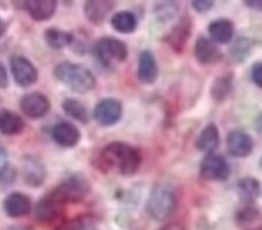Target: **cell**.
Instances as JSON below:
<instances>
[{
  "instance_id": "cell-27",
  "label": "cell",
  "mask_w": 262,
  "mask_h": 230,
  "mask_svg": "<svg viewBox=\"0 0 262 230\" xmlns=\"http://www.w3.org/2000/svg\"><path fill=\"white\" fill-rule=\"evenodd\" d=\"M62 108L70 118L81 123L89 122V113L84 105L76 99H67L62 104Z\"/></svg>"
},
{
  "instance_id": "cell-32",
  "label": "cell",
  "mask_w": 262,
  "mask_h": 230,
  "mask_svg": "<svg viewBox=\"0 0 262 230\" xmlns=\"http://www.w3.org/2000/svg\"><path fill=\"white\" fill-rule=\"evenodd\" d=\"M213 5L214 3L211 2V0H196V2L191 3L192 8L198 13H206L213 7Z\"/></svg>"
},
{
  "instance_id": "cell-18",
  "label": "cell",
  "mask_w": 262,
  "mask_h": 230,
  "mask_svg": "<svg viewBox=\"0 0 262 230\" xmlns=\"http://www.w3.org/2000/svg\"><path fill=\"white\" fill-rule=\"evenodd\" d=\"M24 7L34 20L45 21L55 14L57 3L54 0H31L25 2Z\"/></svg>"
},
{
  "instance_id": "cell-4",
  "label": "cell",
  "mask_w": 262,
  "mask_h": 230,
  "mask_svg": "<svg viewBox=\"0 0 262 230\" xmlns=\"http://www.w3.org/2000/svg\"><path fill=\"white\" fill-rule=\"evenodd\" d=\"M94 52L101 64L107 68H115L120 63H124L128 56L126 44L115 37H103L97 41Z\"/></svg>"
},
{
  "instance_id": "cell-12",
  "label": "cell",
  "mask_w": 262,
  "mask_h": 230,
  "mask_svg": "<svg viewBox=\"0 0 262 230\" xmlns=\"http://www.w3.org/2000/svg\"><path fill=\"white\" fill-rule=\"evenodd\" d=\"M195 56L201 64L209 65L221 61L223 54L212 40L201 36L195 44Z\"/></svg>"
},
{
  "instance_id": "cell-37",
  "label": "cell",
  "mask_w": 262,
  "mask_h": 230,
  "mask_svg": "<svg viewBox=\"0 0 262 230\" xmlns=\"http://www.w3.org/2000/svg\"><path fill=\"white\" fill-rule=\"evenodd\" d=\"M255 131L257 132L259 135L262 136V114L257 116L255 120Z\"/></svg>"
},
{
  "instance_id": "cell-20",
  "label": "cell",
  "mask_w": 262,
  "mask_h": 230,
  "mask_svg": "<svg viewBox=\"0 0 262 230\" xmlns=\"http://www.w3.org/2000/svg\"><path fill=\"white\" fill-rule=\"evenodd\" d=\"M209 33L213 42L218 43H229L233 39L234 26L230 20L218 19L212 21L209 26Z\"/></svg>"
},
{
  "instance_id": "cell-1",
  "label": "cell",
  "mask_w": 262,
  "mask_h": 230,
  "mask_svg": "<svg viewBox=\"0 0 262 230\" xmlns=\"http://www.w3.org/2000/svg\"><path fill=\"white\" fill-rule=\"evenodd\" d=\"M98 162L101 170H112L124 175H132L141 165V155L134 146L117 141L101 150Z\"/></svg>"
},
{
  "instance_id": "cell-34",
  "label": "cell",
  "mask_w": 262,
  "mask_h": 230,
  "mask_svg": "<svg viewBox=\"0 0 262 230\" xmlns=\"http://www.w3.org/2000/svg\"><path fill=\"white\" fill-rule=\"evenodd\" d=\"M8 84V74H7V71L5 69V66H4L2 63H0V87L2 89H5Z\"/></svg>"
},
{
  "instance_id": "cell-16",
  "label": "cell",
  "mask_w": 262,
  "mask_h": 230,
  "mask_svg": "<svg viewBox=\"0 0 262 230\" xmlns=\"http://www.w3.org/2000/svg\"><path fill=\"white\" fill-rule=\"evenodd\" d=\"M31 200L28 196L19 192L11 193L4 200L3 207L6 214L11 217H23L31 212Z\"/></svg>"
},
{
  "instance_id": "cell-40",
  "label": "cell",
  "mask_w": 262,
  "mask_h": 230,
  "mask_svg": "<svg viewBox=\"0 0 262 230\" xmlns=\"http://www.w3.org/2000/svg\"><path fill=\"white\" fill-rule=\"evenodd\" d=\"M260 166L262 167V158H261V161H260Z\"/></svg>"
},
{
  "instance_id": "cell-3",
  "label": "cell",
  "mask_w": 262,
  "mask_h": 230,
  "mask_svg": "<svg viewBox=\"0 0 262 230\" xmlns=\"http://www.w3.org/2000/svg\"><path fill=\"white\" fill-rule=\"evenodd\" d=\"M177 199L174 188L168 184H159L151 190L147 201V212L155 221H166L174 214Z\"/></svg>"
},
{
  "instance_id": "cell-38",
  "label": "cell",
  "mask_w": 262,
  "mask_h": 230,
  "mask_svg": "<svg viewBox=\"0 0 262 230\" xmlns=\"http://www.w3.org/2000/svg\"><path fill=\"white\" fill-rule=\"evenodd\" d=\"M5 31H6V24H5V22H4L2 19H0V37L4 35V33H5Z\"/></svg>"
},
{
  "instance_id": "cell-10",
  "label": "cell",
  "mask_w": 262,
  "mask_h": 230,
  "mask_svg": "<svg viewBox=\"0 0 262 230\" xmlns=\"http://www.w3.org/2000/svg\"><path fill=\"white\" fill-rule=\"evenodd\" d=\"M46 169L43 163L34 156H26L23 161V178L27 185L39 187L45 183Z\"/></svg>"
},
{
  "instance_id": "cell-29",
  "label": "cell",
  "mask_w": 262,
  "mask_h": 230,
  "mask_svg": "<svg viewBox=\"0 0 262 230\" xmlns=\"http://www.w3.org/2000/svg\"><path fill=\"white\" fill-rule=\"evenodd\" d=\"M95 224V219L89 215H81L69 220L55 230H90Z\"/></svg>"
},
{
  "instance_id": "cell-8",
  "label": "cell",
  "mask_w": 262,
  "mask_h": 230,
  "mask_svg": "<svg viewBox=\"0 0 262 230\" xmlns=\"http://www.w3.org/2000/svg\"><path fill=\"white\" fill-rule=\"evenodd\" d=\"M11 71L15 83L23 87L31 86L37 81L35 66L24 56H13L11 58Z\"/></svg>"
},
{
  "instance_id": "cell-30",
  "label": "cell",
  "mask_w": 262,
  "mask_h": 230,
  "mask_svg": "<svg viewBox=\"0 0 262 230\" xmlns=\"http://www.w3.org/2000/svg\"><path fill=\"white\" fill-rule=\"evenodd\" d=\"M179 10V5L175 3H161L155 7V15L156 19L160 21H169L174 18Z\"/></svg>"
},
{
  "instance_id": "cell-7",
  "label": "cell",
  "mask_w": 262,
  "mask_h": 230,
  "mask_svg": "<svg viewBox=\"0 0 262 230\" xmlns=\"http://www.w3.org/2000/svg\"><path fill=\"white\" fill-rule=\"evenodd\" d=\"M122 105L113 98L103 99L97 104L94 111L95 120L101 125H113L121 119Z\"/></svg>"
},
{
  "instance_id": "cell-36",
  "label": "cell",
  "mask_w": 262,
  "mask_h": 230,
  "mask_svg": "<svg viewBox=\"0 0 262 230\" xmlns=\"http://www.w3.org/2000/svg\"><path fill=\"white\" fill-rule=\"evenodd\" d=\"M6 158H7L6 150L3 146V144L0 143V169L6 165Z\"/></svg>"
},
{
  "instance_id": "cell-13",
  "label": "cell",
  "mask_w": 262,
  "mask_h": 230,
  "mask_svg": "<svg viewBox=\"0 0 262 230\" xmlns=\"http://www.w3.org/2000/svg\"><path fill=\"white\" fill-rule=\"evenodd\" d=\"M64 207V203H62L52 192L45 198H42L35 206V216L41 222H48L52 221L61 214Z\"/></svg>"
},
{
  "instance_id": "cell-14",
  "label": "cell",
  "mask_w": 262,
  "mask_h": 230,
  "mask_svg": "<svg viewBox=\"0 0 262 230\" xmlns=\"http://www.w3.org/2000/svg\"><path fill=\"white\" fill-rule=\"evenodd\" d=\"M52 137L57 144L64 148H71L81 140V133L75 124L70 122H60L52 129Z\"/></svg>"
},
{
  "instance_id": "cell-39",
  "label": "cell",
  "mask_w": 262,
  "mask_h": 230,
  "mask_svg": "<svg viewBox=\"0 0 262 230\" xmlns=\"http://www.w3.org/2000/svg\"><path fill=\"white\" fill-rule=\"evenodd\" d=\"M8 230H32V229L27 227H23V225H19V227H12Z\"/></svg>"
},
{
  "instance_id": "cell-35",
  "label": "cell",
  "mask_w": 262,
  "mask_h": 230,
  "mask_svg": "<svg viewBox=\"0 0 262 230\" xmlns=\"http://www.w3.org/2000/svg\"><path fill=\"white\" fill-rule=\"evenodd\" d=\"M246 4V6H248L249 8H252V10H256V11H262V0H253V2H245Z\"/></svg>"
},
{
  "instance_id": "cell-21",
  "label": "cell",
  "mask_w": 262,
  "mask_h": 230,
  "mask_svg": "<svg viewBox=\"0 0 262 230\" xmlns=\"http://www.w3.org/2000/svg\"><path fill=\"white\" fill-rule=\"evenodd\" d=\"M25 121L20 115L8 110L0 111V133L4 135H16L24 131Z\"/></svg>"
},
{
  "instance_id": "cell-26",
  "label": "cell",
  "mask_w": 262,
  "mask_h": 230,
  "mask_svg": "<svg viewBox=\"0 0 262 230\" xmlns=\"http://www.w3.org/2000/svg\"><path fill=\"white\" fill-rule=\"evenodd\" d=\"M260 184L254 178H244L238 183L239 195L245 202L251 203L260 195Z\"/></svg>"
},
{
  "instance_id": "cell-28",
  "label": "cell",
  "mask_w": 262,
  "mask_h": 230,
  "mask_svg": "<svg viewBox=\"0 0 262 230\" xmlns=\"http://www.w3.org/2000/svg\"><path fill=\"white\" fill-rule=\"evenodd\" d=\"M232 74H226V76H222L215 79L213 82V85L211 87V94L215 101L221 103L225 99L232 89Z\"/></svg>"
},
{
  "instance_id": "cell-9",
  "label": "cell",
  "mask_w": 262,
  "mask_h": 230,
  "mask_svg": "<svg viewBox=\"0 0 262 230\" xmlns=\"http://www.w3.org/2000/svg\"><path fill=\"white\" fill-rule=\"evenodd\" d=\"M20 107L28 118L40 119L49 112L50 101L42 93H29L21 98Z\"/></svg>"
},
{
  "instance_id": "cell-6",
  "label": "cell",
  "mask_w": 262,
  "mask_h": 230,
  "mask_svg": "<svg viewBox=\"0 0 262 230\" xmlns=\"http://www.w3.org/2000/svg\"><path fill=\"white\" fill-rule=\"evenodd\" d=\"M231 174V167L227 161L221 155L209 154L201 164V175L210 182L227 181Z\"/></svg>"
},
{
  "instance_id": "cell-41",
  "label": "cell",
  "mask_w": 262,
  "mask_h": 230,
  "mask_svg": "<svg viewBox=\"0 0 262 230\" xmlns=\"http://www.w3.org/2000/svg\"><path fill=\"white\" fill-rule=\"evenodd\" d=\"M162 230H172V229H169V228H164V229H162Z\"/></svg>"
},
{
  "instance_id": "cell-33",
  "label": "cell",
  "mask_w": 262,
  "mask_h": 230,
  "mask_svg": "<svg viewBox=\"0 0 262 230\" xmlns=\"http://www.w3.org/2000/svg\"><path fill=\"white\" fill-rule=\"evenodd\" d=\"M252 81L262 89V62L255 63L252 68Z\"/></svg>"
},
{
  "instance_id": "cell-11",
  "label": "cell",
  "mask_w": 262,
  "mask_h": 230,
  "mask_svg": "<svg viewBox=\"0 0 262 230\" xmlns=\"http://www.w3.org/2000/svg\"><path fill=\"white\" fill-rule=\"evenodd\" d=\"M226 148L233 157H247L253 151V140L245 132H231L226 139Z\"/></svg>"
},
{
  "instance_id": "cell-31",
  "label": "cell",
  "mask_w": 262,
  "mask_h": 230,
  "mask_svg": "<svg viewBox=\"0 0 262 230\" xmlns=\"http://www.w3.org/2000/svg\"><path fill=\"white\" fill-rule=\"evenodd\" d=\"M16 177V171L13 166L6 164L0 169V186L7 187L13 184Z\"/></svg>"
},
{
  "instance_id": "cell-19",
  "label": "cell",
  "mask_w": 262,
  "mask_h": 230,
  "mask_svg": "<svg viewBox=\"0 0 262 230\" xmlns=\"http://www.w3.org/2000/svg\"><path fill=\"white\" fill-rule=\"evenodd\" d=\"M221 142V136H219V131L217 125L214 123H210L203 129L201 135L198 136L196 141L197 149L202 152L213 154V151L219 146Z\"/></svg>"
},
{
  "instance_id": "cell-17",
  "label": "cell",
  "mask_w": 262,
  "mask_h": 230,
  "mask_svg": "<svg viewBox=\"0 0 262 230\" xmlns=\"http://www.w3.org/2000/svg\"><path fill=\"white\" fill-rule=\"evenodd\" d=\"M159 76L158 63L149 50H143L139 56L138 77L142 83L153 84Z\"/></svg>"
},
{
  "instance_id": "cell-22",
  "label": "cell",
  "mask_w": 262,
  "mask_h": 230,
  "mask_svg": "<svg viewBox=\"0 0 262 230\" xmlns=\"http://www.w3.org/2000/svg\"><path fill=\"white\" fill-rule=\"evenodd\" d=\"M115 4L111 2H88L84 6V12L88 19L95 23H100L106 19Z\"/></svg>"
},
{
  "instance_id": "cell-25",
  "label": "cell",
  "mask_w": 262,
  "mask_h": 230,
  "mask_svg": "<svg viewBox=\"0 0 262 230\" xmlns=\"http://www.w3.org/2000/svg\"><path fill=\"white\" fill-rule=\"evenodd\" d=\"M45 39L53 49H63L73 43L75 37L71 33L61 31L58 28H49L45 32Z\"/></svg>"
},
{
  "instance_id": "cell-2",
  "label": "cell",
  "mask_w": 262,
  "mask_h": 230,
  "mask_svg": "<svg viewBox=\"0 0 262 230\" xmlns=\"http://www.w3.org/2000/svg\"><path fill=\"white\" fill-rule=\"evenodd\" d=\"M54 74L58 81L78 93H85L95 89L96 78L90 70L82 64L62 62L55 66Z\"/></svg>"
},
{
  "instance_id": "cell-5",
  "label": "cell",
  "mask_w": 262,
  "mask_h": 230,
  "mask_svg": "<svg viewBox=\"0 0 262 230\" xmlns=\"http://www.w3.org/2000/svg\"><path fill=\"white\" fill-rule=\"evenodd\" d=\"M90 192V184L84 177H69L61 185H58L52 193L60 200L62 203L70 201H79L85 198Z\"/></svg>"
},
{
  "instance_id": "cell-23",
  "label": "cell",
  "mask_w": 262,
  "mask_h": 230,
  "mask_svg": "<svg viewBox=\"0 0 262 230\" xmlns=\"http://www.w3.org/2000/svg\"><path fill=\"white\" fill-rule=\"evenodd\" d=\"M236 220L244 230H261L262 228L261 213L253 206L243 208L236 215Z\"/></svg>"
},
{
  "instance_id": "cell-24",
  "label": "cell",
  "mask_w": 262,
  "mask_h": 230,
  "mask_svg": "<svg viewBox=\"0 0 262 230\" xmlns=\"http://www.w3.org/2000/svg\"><path fill=\"white\" fill-rule=\"evenodd\" d=\"M112 27L121 34H130L138 27V19L132 12L122 11L118 12L112 16L111 20Z\"/></svg>"
},
{
  "instance_id": "cell-15",
  "label": "cell",
  "mask_w": 262,
  "mask_h": 230,
  "mask_svg": "<svg viewBox=\"0 0 262 230\" xmlns=\"http://www.w3.org/2000/svg\"><path fill=\"white\" fill-rule=\"evenodd\" d=\"M191 26L192 23L190 16L184 15L167 35V42L175 52H181L184 48L191 33Z\"/></svg>"
}]
</instances>
